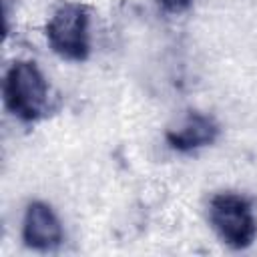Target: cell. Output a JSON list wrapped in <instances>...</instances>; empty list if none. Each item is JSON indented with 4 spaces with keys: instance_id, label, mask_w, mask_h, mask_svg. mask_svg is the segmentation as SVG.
<instances>
[{
    "instance_id": "4",
    "label": "cell",
    "mask_w": 257,
    "mask_h": 257,
    "mask_svg": "<svg viewBox=\"0 0 257 257\" xmlns=\"http://www.w3.org/2000/svg\"><path fill=\"white\" fill-rule=\"evenodd\" d=\"M20 239L34 253H54L64 243V225L50 203L34 199L24 207Z\"/></svg>"
},
{
    "instance_id": "1",
    "label": "cell",
    "mask_w": 257,
    "mask_h": 257,
    "mask_svg": "<svg viewBox=\"0 0 257 257\" xmlns=\"http://www.w3.org/2000/svg\"><path fill=\"white\" fill-rule=\"evenodd\" d=\"M2 100L10 116L22 124H36L50 108V84L40 66L28 58L8 64L2 78Z\"/></svg>"
},
{
    "instance_id": "2",
    "label": "cell",
    "mask_w": 257,
    "mask_h": 257,
    "mask_svg": "<svg viewBox=\"0 0 257 257\" xmlns=\"http://www.w3.org/2000/svg\"><path fill=\"white\" fill-rule=\"evenodd\" d=\"M48 48L66 62H86L92 52V14L82 2L58 4L44 26Z\"/></svg>"
},
{
    "instance_id": "5",
    "label": "cell",
    "mask_w": 257,
    "mask_h": 257,
    "mask_svg": "<svg viewBox=\"0 0 257 257\" xmlns=\"http://www.w3.org/2000/svg\"><path fill=\"white\" fill-rule=\"evenodd\" d=\"M221 137L219 120L203 110H189L177 126L167 128L165 143L177 155H195L207 147H213Z\"/></svg>"
},
{
    "instance_id": "3",
    "label": "cell",
    "mask_w": 257,
    "mask_h": 257,
    "mask_svg": "<svg viewBox=\"0 0 257 257\" xmlns=\"http://www.w3.org/2000/svg\"><path fill=\"white\" fill-rule=\"evenodd\" d=\"M207 221L219 241L233 251H245L257 241L255 205L243 193H215L207 203Z\"/></svg>"
},
{
    "instance_id": "6",
    "label": "cell",
    "mask_w": 257,
    "mask_h": 257,
    "mask_svg": "<svg viewBox=\"0 0 257 257\" xmlns=\"http://www.w3.org/2000/svg\"><path fill=\"white\" fill-rule=\"evenodd\" d=\"M195 0H157V6L169 14V16H179V14H185L191 10Z\"/></svg>"
}]
</instances>
